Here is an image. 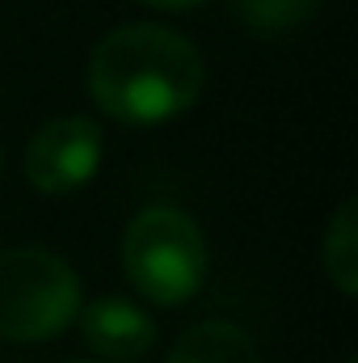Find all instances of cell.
Here are the masks:
<instances>
[{"label": "cell", "instance_id": "obj_1", "mask_svg": "<svg viewBox=\"0 0 358 363\" xmlns=\"http://www.w3.org/2000/svg\"><path fill=\"white\" fill-rule=\"evenodd\" d=\"M202 55L198 47L152 21L110 30L89 55L93 101L131 127H152L185 114L202 93Z\"/></svg>", "mask_w": 358, "mask_h": 363}, {"label": "cell", "instance_id": "obj_2", "mask_svg": "<svg viewBox=\"0 0 358 363\" xmlns=\"http://www.w3.org/2000/svg\"><path fill=\"white\" fill-rule=\"evenodd\" d=\"M122 271L144 300L178 308L207 279V241L178 207H144L122 233Z\"/></svg>", "mask_w": 358, "mask_h": 363}, {"label": "cell", "instance_id": "obj_3", "mask_svg": "<svg viewBox=\"0 0 358 363\" xmlns=\"http://www.w3.org/2000/svg\"><path fill=\"white\" fill-rule=\"evenodd\" d=\"M81 313L76 271L47 250L0 254V338L47 342L64 334Z\"/></svg>", "mask_w": 358, "mask_h": 363}, {"label": "cell", "instance_id": "obj_4", "mask_svg": "<svg viewBox=\"0 0 358 363\" xmlns=\"http://www.w3.org/2000/svg\"><path fill=\"white\" fill-rule=\"evenodd\" d=\"M101 127L85 114L42 123L25 144V178L42 194H72L101 169Z\"/></svg>", "mask_w": 358, "mask_h": 363}, {"label": "cell", "instance_id": "obj_5", "mask_svg": "<svg viewBox=\"0 0 358 363\" xmlns=\"http://www.w3.org/2000/svg\"><path fill=\"white\" fill-rule=\"evenodd\" d=\"M81 321V338L93 355L101 359H114V363H131V359H144L156 342V321L122 300V296H97L89 308L76 313Z\"/></svg>", "mask_w": 358, "mask_h": 363}, {"label": "cell", "instance_id": "obj_6", "mask_svg": "<svg viewBox=\"0 0 358 363\" xmlns=\"http://www.w3.org/2000/svg\"><path fill=\"white\" fill-rule=\"evenodd\" d=\"M165 363H258V347L232 321H198L173 342Z\"/></svg>", "mask_w": 358, "mask_h": 363}, {"label": "cell", "instance_id": "obj_7", "mask_svg": "<svg viewBox=\"0 0 358 363\" xmlns=\"http://www.w3.org/2000/svg\"><path fill=\"white\" fill-rule=\"evenodd\" d=\"M321 262H325V274L333 279V287L342 296H354L358 291V207H354V199H346L333 211V220L325 228Z\"/></svg>", "mask_w": 358, "mask_h": 363}, {"label": "cell", "instance_id": "obj_8", "mask_svg": "<svg viewBox=\"0 0 358 363\" xmlns=\"http://www.w3.org/2000/svg\"><path fill=\"white\" fill-rule=\"evenodd\" d=\"M232 9L258 34H287L304 26L321 9V0H232Z\"/></svg>", "mask_w": 358, "mask_h": 363}, {"label": "cell", "instance_id": "obj_9", "mask_svg": "<svg viewBox=\"0 0 358 363\" xmlns=\"http://www.w3.org/2000/svg\"><path fill=\"white\" fill-rule=\"evenodd\" d=\"M139 4H152V9H169V13H178V9H194V4H202V0H139Z\"/></svg>", "mask_w": 358, "mask_h": 363}, {"label": "cell", "instance_id": "obj_10", "mask_svg": "<svg viewBox=\"0 0 358 363\" xmlns=\"http://www.w3.org/2000/svg\"><path fill=\"white\" fill-rule=\"evenodd\" d=\"M346 363H354V359H346Z\"/></svg>", "mask_w": 358, "mask_h": 363}]
</instances>
